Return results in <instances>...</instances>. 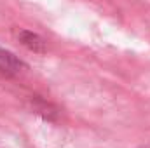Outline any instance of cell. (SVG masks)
I'll use <instances>...</instances> for the list:
<instances>
[{
  "instance_id": "obj_1",
  "label": "cell",
  "mask_w": 150,
  "mask_h": 148,
  "mask_svg": "<svg viewBox=\"0 0 150 148\" xmlns=\"http://www.w3.org/2000/svg\"><path fill=\"white\" fill-rule=\"evenodd\" d=\"M25 70H26V65L19 58H16L11 51H5L0 47V73L4 77L12 78V77H18Z\"/></svg>"
},
{
  "instance_id": "obj_2",
  "label": "cell",
  "mask_w": 150,
  "mask_h": 148,
  "mask_svg": "<svg viewBox=\"0 0 150 148\" xmlns=\"http://www.w3.org/2000/svg\"><path fill=\"white\" fill-rule=\"evenodd\" d=\"M18 38L26 49H30V51H33L37 54H44L45 52V40L40 35H37V33H33L30 30H19L18 32Z\"/></svg>"
},
{
  "instance_id": "obj_3",
  "label": "cell",
  "mask_w": 150,
  "mask_h": 148,
  "mask_svg": "<svg viewBox=\"0 0 150 148\" xmlns=\"http://www.w3.org/2000/svg\"><path fill=\"white\" fill-rule=\"evenodd\" d=\"M33 101H35L33 110L37 111V113H40L44 118H52V117H54V113H56V111H54V108H52L49 103H45V101H44V99H40L38 96H35V99H33Z\"/></svg>"
}]
</instances>
